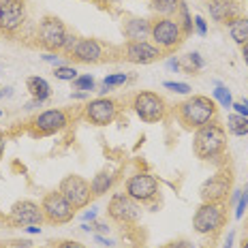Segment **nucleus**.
I'll return each mask as SVG.
<instances>
[{"mask_svg": "<svg viewBox=\"0 0 248 248\" xmlns=\"http://www.w3.org/2000/svg\"><path fill=\"white\" fill-rule=\"evenodd\" d=\"M167 66H169V69H171V71H178V69H180V62L171 58V60H169V62H167Z\"/></svg>", "mask_w": 248, "mask_h": 248, "instance_id": "40", "label": "nucleus"}, {"mask_svg": "<svg viewBox=\"0 0 248 248\" xmlns=\"http://www.w3.org/2000/svg\"><path fill=\"white\" fill-rule=\"evenodd\" d=\"M231 173L229 171H218L214 175H210L199 188V195L203 201H212V203H223L225 197H229L231 193Z\"/></svg>", "mask_w": 248, "mask_h": 248, "instance_id": "11", "label": "nucleus"}, {"mask_svg": "<svg viewBox=\"0 0 248 248\" xmlns=\"http://www.w3.org/2000/svg\"><path fill=\"white\" fill-rule=\"evenodd\" d=\"M208 9L212 19L220 24H231L235 17H240V4L235 0H210Z\"/></svg>", "mask_w": 248, "mask_h": 248, "instance_id": "17", "label": "nucleus"}, {"mask_svg": "<svg viewBox=\"0 0 248 248\" xmlns=\"http://www.w3.org/2000/svg\"><path fill=\"white\" fill-rule=\"evenodd\" d=\"M214 99L220 103V105L225 107V109H231V105H233V99H231V92L227 90L225 86H220V84H216L214 88Z\"/></svg>", "mask_w": 248, "mask_h": 248, "instance_id": "26", "label": "nucleus"}, {"mask_svg": "<svg viewBox=\"0 0 248 248\" xmlns=\"http://www.w3.org/2000/svg\"><path fill=\"white\" fill-rule=\"evenodd\" d=\"M94 242L96 244H101V246H111L113 244L111 240H107V237H103V235H94Z\"/></svg>", "mask_w": 248, "mask_h": 248, "instance_id": "38", "label": "nucleus"}, {"mask_svg": "<svg viewBox=\"0 0 248 248\" xmlns=\"http://www.w3.org/2000/svg\"><path fill=\"white\" fill-rule=\"evenodd\" d=\"M26 22V2L24 0H2L0 2V32L13 34Z\"/></svg>", "mask_w": 248, "mask_h": 248, "instance_id": "10", "label": "nucleus"}, {"mask_svg": "<svg viewBox=\"0 0 248 248\" xmlns=\"http://www.w3.org/2000/svg\"><path fill=\"white\" fill-rule=\"evenodd\" d=\"M9 218L17 227H34V225L41 227L45 220V214L39 203H34V201H30V199H24V201L13 203Z\"/></svg>", "mask_w": 248, "mask_h": 248, "instance_id": "12", "label": "nucleus"}, {"mask_svg": "<svg viewBox=\"0 0 248 248\" xmlns=\"http://www.w3.org/2000/svg\"><path fill=\"white\" fill-rule=\"evenodd\" d=\"M43 60H45V62H49V64L62 66V64H60V56H56V54H45V56H43Z\"/></svg>", "mask_w": 248, "mask_h": 248, "instance_id": "37", "label": "nucleus"}, {"mask_svg": "<svg viewBox=\"0 0 248 248\" xmlns=\"http://www.w3.org/2000/svg\"><path fill=\"white\" fill-rule=\"evenodd\" d=\"M231 109H235L237 116H246L248 118V101H233Z\"/></svg>", "mask_w": 248, "mask_h": 248, "instance_id": "32", "label": "nucleus"}, {"mask_svg": "<svg viewBox=\"0 0 248 248\" xmlns=\"http://www.w3.org/2000/svg\"><path fill=\"white\" fill-rule=\"evenodd\" d=\"M58 248H86L81 242H75V240H66V242H60Z\"/></svg>", "mask_w": 248, "mask_h": 248, "instance_id": "36", "label": "nucleus"}, {"mask_svg": "<svg viewBox=\"0 0 248 248\" xmlns=\"http://www.w3.org/2000/svg\"><path fill=\"white\" fill-rule=\"evenodd\" d=\"M77 41H79V39H77L75 34H66V39H64V47H62V49H64V51H69V54H71V51L75 49Z\"/></svg>", "mask_w": 248, "mask_h": 248, "instance_id": "34", "label": "nucleus"}, {"mask_svg": "<svg viewBox=\"0 0 248 248\" xmlns=\"http://www.w3.org/2000/svg\"><path fill=\"white\" fill-rule=\"evenodd\" d=\"M163 86L167 88V90H171V92H178V94H190V86L182 84V81H165Z\"/></svg>", "mask_w": 248, "mask_h": 248, "instance_id": "30", "label": "nucleus"}, {"mask_svg": "<svg viewBox=\"0 0 248 248\" xmlns=\"http://www.w3.org/2000/svg\"><path fill=\"white\" fill-rule=\"evenodd\" d=\"M71 54H73V58L77 62L90 64V62H99L103 58V45L96 39H79Z\"/></svg>", "mask_w": 248, "mask_h": 248, "instance_id": "18", "label": "nucleus"}, {"mask_svg": "<svg viewBox=\"0 0 248 248\" xmlns=\"http://www.w3.org/2000/svg\"><path fill=\"white\" fill-rule=\"evenodd\" d=\"M0 116H2V111H0Z\"/></svg>", "mask_w": 248, "mask_h": 248, "instance_id": "48", "label": "nucleus"}, {"mask_svg": "<svg viewBox=\"0 0 248 248\" xmlns=\"http://www.w3.org/2000/svg\"><path fill=\"white\" fill-rule=\"evenodd\" d=\"M4 94H7V92H4V90H0V99H2V96H4Z\"/></svg>", "mask_w": 248, "mask_h": 248, "instance_id": "46", "label": "nucleus"}, {"mask_svg": "<svg viewBox=\"0 0 248 248\" xmlns=\"http://www.w3.org/2000/svg\"><path fill=\"white\" fill-rule=\"evenodd\" d=\"M66 28L58 17H45L39 24V43L43 49L47 51H58L64 47V39H66Z\"/></svg>", "mask_w": 248, "mask_h": 248, "instance_id": "9", "label": "nucleus"}, {"mask_svg": "<svg viewBox=\"0 0 248 248\" xmlns=\"http://www.w3.org/2000/svg\"><path fill=\"white\" fill-rule=\"evenodd\" d=\"M0 2H2V0H0Z\"/></svg>", "mask_w": 248, "mask_h": 248, "instance_id": "49", "label": "nucleus"}, {"mask_svg": "<svg viewBox=\"0 0 248 248\" xmlns=\"http://www.w3.org/2000/svg\"><path fill=\"white\" fill-rule=\"evenodd\" d=\"M84 218H86V220H94V218H96V212H94V210L86 212V214H84Z\"/></svg>", "mask_w": 248, "mask_h": 248, "instance_id": "41", "label": "nucleus"}, {"mask_svg": "<svg viewBox=\"0 0 248 248\" xmlns=\"http://www.w3.org/2000/svg\"><path fill=\"white\" fill-rule=\"evenodd\" d=\"M246 205H248V186H246L244 195L240 197V203H237V210H235V218H242V214H244Z\"/></svg>", "mask_w": 248, "mask_h": 248, "instance_id": "31", "label": "nucleus"}, {"mask_svg": "<svg viewBox=\"0 0 248 248\" xmlns=\"http://www.w3.org/2000/svg\"><path fill=\"white\" fill-rule=\"evenodd\" d=\"M175 19H178V24H180V28H182L184 37H188V34L193 32V19H190V15H188V7H186L184 0H182V4H180L178 13H175Z\"/></svg>", "mask_w": 248, "mask_h": 248, "instance_id": "25", "label": "nucleus"}, {"mask_svg": "<svg viewBox=\"0 0 248 248\" xmlns=\"http://www.w3.org/2000/svg\"><path fill=\"white\" fill-rule=\"evenodd\" d=\"M220 227H225V205L203 201L193 216V229L201 235H210L220 231Z\"/></svg>", "mask_w": 248, "mask_h": 248, "instance_id": "4", "label": "nucleus"}, {"mask_svg": "<svg viewBox=\"0 0 248 248\" xmlns=\"http://www.w3.org/2000/svg\"><path fill=\"white\" fill-rule=\"evenodd\" d=\"M4 148H7V135L0 133V158H2V154H4Z\"/></svg>", "mask_w": 248, "mask_h": 248, "instance_id": "39", "label": "nucleus"}, {"mask_svg": "<svg viewBox=\"0 0 248 248\" xmlns=\"http://www.w3.org/2000/svg\"><path fill=\"white\" fill-rule=\"evenodd\" d=\"M26 229H28V233H41V227H26Z\"/></svg>", "mask_w": 248, "mask_h": 248, "instance_id": "43", "label": "nucleus"}, {"mask_svg": "<svg viewBox=\"0 0 248 248\" xmlns=\"http://www.w3.org/2000/svg\"><path fill=\"white\" fill-rule=\"evenodd\" d=\"M242 58H244V62L248 64V43H246V45H242Z\"/></svg>", "mask_w": 248, "mask_h": 248, "instance_id": "42", "label": "nucleus"}, {"mask_svg": "<svg viewBox=\"0 0 248 248\" xmlns=\"http://www.w3.org/2000/svg\"><path fill=\"white\" fill-rule=\"evenodd\" d=\"M218 107L210 96L195 94L178 105V118L186 128H201L216 120Z\"/></svg>", "mask_w": 248, "mask_h": 248, "instance_id": "2", "label": "nucleus"}, {"mask_svg": "<svg viewBox=\"0 0 248 248\" xmlns=\"http://www.w3.org/2000/svg\"><path fill=\"white\" fill-rule=\"evenodd\" d=\"M227 131L235 137H244L248 135V118L246 116H237V113H231L227 118Z\"/></svg>", "mask_w": 248, "mask_h": 248, "instance_id": "24", "label": "nucleus"}, {"mask_svg": "<svg viewBox=\"0 0 248 248\" xmlns=\"http://www.w3.org/2000/svg\"><path fill=\"white\" fill-rule=\"evenodd\" d=\"M58 190L62 193V197L69 201L75 210H81L90 203V197H92V188H90V182L81 175H66L64 180L60 182Z\"/></svg>", "mask_w": 248, "mask_h": 248, "instance_id": "7", "label": "nucleus"}, {"mask_svg": "<svg viewBox=\"0 0 248 248\" xmlns=\"http://www.w3.org/2000/svg\"><path fill=\"white\" fill-rule=\"evenodd\" d=\"M161 56L163 51L148 41H128L124 45V58L133 64H150V62H156Z\"/></svg>", "mask_w": 248, "mask_h": 248, "instance_id": "15", "label": "nucleus"}, {"mask_svg": "<svg viewBox=\"0 0 248 248\" xmlns=\"http://www.w3.org/2000/svg\"><path fill=\"white\" fill-rule=\"evenodd\" d=\"M240 248H248V237H246L244 242H242V246H240Z\"/></svg>", "mask_w": 248, "mask_h": 248, "instance_id": "45", "label": "nucleus"}, {"mask_svg": "<svg viewBox=\"0 0 248 248\" xmlns=\"http://www.w3.org/2000/svg\"><path fill=\"white\" fill-rule=\"evenodd\" d=\"M113 182H116V175H111L109 171L96 173L94 178H92V182H90L92 195H94V197H101V195H105L107 190H109L111 186H113Z\"/></svg>", "mask_w": 248, "mask_h": 248, "instance_id": "21", "label": "nucleus"}, {"mask_svg": "<svg viewBox=\"0 0 248 248\" xmlns=\"http://www.w3.org/2000/svg\"><path fill=\"white\" fill-rule=\"evenodd\" d=\"M188 62H190V66H193V71H199V69H203V58L197 54V51H193V54H188Z\"/></svg>", "mask_w": 248, "mask_h": 248, "instance_id": "33", "label": "nucleus"}, {"mask_svg": "<svg viewBox=\"0 0 248 248\" xmlns=\"http://www.w3.org/2000/svg\"><path fill=\"white\" fill-rule=\"evenodd\" d=\"M150 37L161 51H171L184 41V32L175 17H161L152 24Z\"/></svg>", "mask_w": 248, "mask_h": 248, "instance_id": "5", "label": "nucleus"}, {"mask_svg": "<svg viewBox=\"0 0 248 248\" xmlns=\"http://www.w3.org/2000/svg\"><path fill=\"white\" fill-rule=\"evenodd\" d=\"M73 86H75V90H79V92H90V90H94V77L92 75H77L73 79Z\"/></svg>", "mask_w": 248, "mask_h": 248, "instance_id": "27", "label": "nucleus"}, {"mask_svg": "<svg viewBox=\"0 0 248 248\" xmlns=\"http://www.w3.org/2000/svg\"><path fill=\"white\" fill-rule=\"evenodd\" d=\"M26 86H28L30 96H32L34 101H39V103H45L49 99V94H51L49 84L43 79V77H39V75L28 77V79H26Z\"/></svg>", "mask_w": 248, "mask_h": 248, "instance_id": "19", "label": "nucleus"}, {"mask_svg": "<svg viewBox=\"0 0 248 248\" xmlns=\"http://www.w3.org/2000/svg\"><path fill=\"white\" fill-rule=\"evenodd\" d=\"M167 248H175V246H167Z\"/></svg>", "mask_w": 248, "mask_h": 248, "instance_id": "47", "label": "nucleus"}, {"mask_svg": "<svg viewBox=\"0 0 248 248\" xmlns=\"http://www.w3.org/2000/svg\"><path fill=\"white\" fill-rule=\"evenodd\" d=\"M54 75H56V79L73 81L75 77H77V69H75V66H56Z\"/></svg>", "mask_w": 248, "mask_h": 248, "instance_id": "28", "label": "nucleus"}, {"mask_svg": "<svg viewBox=\"0 0 248 248\" xmlns=\"http://www.w3.org/2000/svg\"><path fill=\"white\" fill-rule=\"evenodd\" d=\"M180 4H182V0H152L150 9H152L154 13H158L161 17H173V15L178 13Z\"/></svg>", "mask_w": 248, "mask_h": 248, "instance_id": "23", "label": "nucleus"}, {"mask_svg": "<svg viewBox=\"0 0 248 248\" xmlns=\"http://www.w3.org/2000/svg\"><path fill=\"white\" fill-rule=\"evenodd\" d=\"M195 28H197V32L201 34V37H203V34L208 32V26H205V19L201 17V15H197V17H195Z\"/></svg>", "mask_w": 248, "mask_h": 248, "instance_id": "35", "label": "nucleus"}, {"mask_svg": "<svg viewBox=\"0 0 248 248\" xmlns=\"http://www.w3.org/2000/svg\"><path fill=\"white\" fill-rule=\"evenodd\" d=\"M41 210L45 214V220L54 225H64L69 220H73V216H75V208L62 197L60 190L45 195L43 201H41Z\"/></svg>", "mask_w": 248, "mask_h": 248, "instance_id": "6", "label": "nucleus"}, {"mask_svg": "<svg viewBox=\"0 0 248 248\" xmlns=\"http://www.w3.org/2000/svg\"><path fill=\"white\" fill-rule=\"evenodd\" d=\"M229 34L237 45H246L248 43V17H235L229 24Z\"/></svg>", "mask_w": 248, "mask_h": 248, "instance_id": "22", "label": "nucleus"}, {"mask_svg": "<svg viewBox=\"0 0 248 248\" xmlns=\"http://www.w3.org/2000/svg\"><path fill=\"white\" fill-rule=\"evenodd\" d=\"M126 84V75L124 73H113V75H107L105 79H103V86L107 88H116V86H122Z\"/></svg>", "mask_w": 248, "mask_h": 248, "instance_id": "29", "label": "nucleus"}, {"mask_svg": "<svg viewBox=\"0 0 248 248\" xmlns=\"http://www.w3.org/2000/svg\"><path fill=\"white\" fill-rule=\"evenodd\" d=\"M66 124H69V116L62 109H47L34 118V126H37L41 133H45V135L62 131Z\"/></svg>", "mask_w": 248, "mask_h": 248, "instance_id": "16", "label": "nucleus"}, {"mask_svg": "<svg viewBox=\"0 0 248 248\" xmlns=\"http://www.w3.org/2000/svg\"><path fill=\"white\" fill-rule=\"evenodd\" d=\"M126 195L137 203H150L158 197V182L150 173H135L126 180Z\"/></svg>", "mask_w": 248, "mask_h": 248, "instance_id": "8", "label": "nucleus"}, {"mask_svg": "<svg viewBox=\"0 0 248 248\" xmlns=\"http://www.w3.org/2000/svg\"><path fill=\"white\" fill-rule=\"evenodd\" d=\"M133 109H135V113L143 122L154 124V122L165 120V116H167V103L156 92L143 90L133 96Z\"/></svg>", "mask_w": 248, "mask_h": 248, "instance_id": "3", "label": "nucleus"}, {"mask_svg": "<svg viewBox=\"0 0 248 248\" xmlns=\"http://www.w3.org/2000/svg\"><path fill=\"white\" fill-rule=\"evenodd\" d=\"M116 116H118L116 101L105 99V96H99V99L90 101L86 105V118L94 126H107V124H111L116 120Z\"/></svg>", "mask_w": 248, "mask_h": 248, "instance_id": "14", "label": "nucleus"}, {"mask_svg": "<svg viewBox=\"0 0 248 248\" xmlns=\"http://www.w3.org/2000/svg\"><path fill=\"white\" fill-rule=\"evenodd\" d=\"M150 30H152V24L148 19H131L124 26V34L128 41H146Z\"/></svg>", "mask_w": 248, "mask_h": 248, "instance_id": "20", "label": "nucleus"}, {"mask_svg": "<svg viewBox=\"0 0 248 248\" xmlns=\"http://www.w3.org/2000/svg\"><path fill=\"white\" fill-rule=\"evenodd\" d=\"M107 214L116 223H133L139 216L137 201H133L126 193H113L109 203H107Z\"/></svg>", "mask_w": 248, "mask_h": 248, "instance_id": "13", "label": "nucleus"}, {"mask_svg": "<svg viewBox=\"0 0 248 248\" xmlns=\"http://www.w3.org/2000/svg\"><path fill=\"white\" fill-rule=\"evenodd\" d=\"M227 148V128L218 122H210L197 128L193 137V152L201 161H212L220 156Z\"/></svg>", "mask_w": 248, "mask_h": 248, "instance_id": "1", "label": "nucleus"}, {"mask_svg": "<svg viewBox=\"0 0 248 248\" xmlns=\"http://www.w3.org/2000/svg\"><path fill=\"white\" fill-rule=\"evenodd\" d=\"M231 242H233V233L227 235V244H225V248H231Z\"/></svg>", "mask_w": 248, "mask_h": 248, "instance_id": "44", "label": "nucleus"}]
</instances>
